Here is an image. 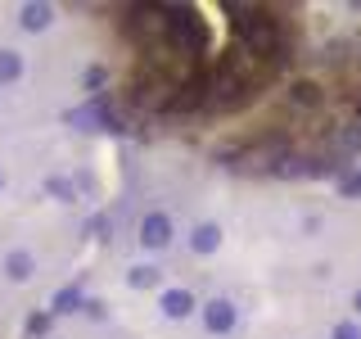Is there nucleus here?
I'll return each instance as SVG.
<instances>
[{
  "label": "nucleus",
  "instance_id": "1",
  "mask_svg": "<svg viewBox=\"0 0 361 339\" xmlns=\"http://www.w3.org/2000/svg\"><path fill=\"white\" fill-rule=\"evenodd\" d=\"M145 231H149V235H145V240H154V244H158V240H167V235H163V222H149V226H145Z\"/></svg>",
  "mask_w": 361,
  "mask_h": 339
}]
</instances>
